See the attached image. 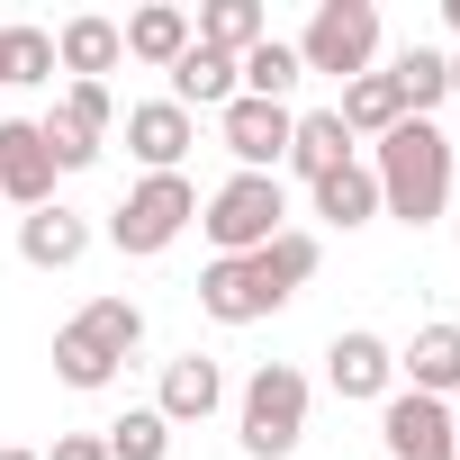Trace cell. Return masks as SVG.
I'll return each instance as SVG.
<instances>
[{
    "label": "cell",
    "instance_id": "cell-1",
    "mask_svg": "<svg viewBox=\"0 0 460 460\" xmlns=\"http://www.w3.org/2000/svg\"><path fill=\"white\" fill-rule=\"evenodd\" d=\"M307 280H316V235L280 226V235H271L262 253L208 262V271H199V307H208L217 325H262V316H271V307H289Z\"/></svg>",
    "mask_w": 460,
    "mask_h": 460
},
{
    "label": "cell",
    "instance_id": "cell-2",
    "mask_svg": "<svg viewBox=\"0 0 460 460\" xmlns=\"http://www.w3.org/2000/svg\"><path fill=\"white\" fill-rule=\"evenodd\" d=\"M370 181H379V208L406 217V226H433L442 199H451V136L433 118H397L370 154Z\"/></svg>",
    "mask_w": 460,
    "mask_h": 460
},
{
    "label": "cell",
    "instance_id": "cell-3",
    "mask_svg": "<svg viewBox=\"0 0 460 460\" xmlns=\"http://www.w3.org/2000/svg\"><path fill=\"white\" fill-rule=\"evenodd\" d=\"M136 343H145V307H136V298H91V307L55 334V379H64V388H109Z\"/></svg>",
    "mask_w": 460,
    "mask_h": 460
},
{
    "label": "cell",
    "instance_id": "cell-4",
    "mask_svg": "<svg viewBox=\"0 0 460 460\" xmlns=\"http://www.w3.org/2000/svg\"><path fill=\"white\" fill-rule=\"evenodd\" d=\"M280 217H289L280 172H235V181H217L199 199V235L217 244V262H235V253H262L280 235Z\"/></svg>",
    "mask_w": 460,
    "mask_h": 460
},
{
    "label": "cell",
    "instance_id": "cell-5",
    "mask_svg": "<svg viewBox=\"0 0 460 460\" xmlns=\"http://www.w3.org/2000/svg\"><path fill=\"white\" fill-rule=\"evenodd\" d=\"M235 433H244L253 460H289L298 433H307V379H298L289 361H262V370L244 379V397H235Z\"/></svg>",
    "mask_w": 460,
    "mask_h": 460
},
{
    "label": "cell",
    "instance_id": "cell-6",
    "mask_svg": "<svg viewBox=\"0 0 460 460\" xmlns=\"http://www.w3.org/2000/svg\"><path fill=\"white\" fill-rule=\"evenodd\" d=\"M181 226H199L190 172H145V181L109 208V244H118V253H163V244H181Z\"/></svg>",
    "mask_w": 460,
    "mask_h": 460
},
{
    "label": "cell",
    "instance_id": "cell-7",
    "mask_svg": "<svg viewBox=\"0 0 460 460\" xmlns=\"http://www.w3.org/2000/svg\"><path fill=\"white\" fill-rule=\"evenodd\" d=\"M370 55H379V10H370V0H316V19L298 37V64L334 73V82H361Z\"/></svg>",
    "mask_w": 460,
    "mask_h": 460
},
{
    "label": "cell",
    "instance_id": "cell-8",
    "mask_svg": "<svg viewBox=\"0 0 460 460\" xmlns=\"http://www.w3.org/2000/svg\"><path fill=\"white\" fill-rule=\"evenodd\" d=\"M379 442L388 460H460V424L442 397H415V388H388L379 397Z\"/></svg>",
    "mask_w": 460,
    "mask_h": 460
},
{
    "label": "cell",
    "instance_id": "cell-9",
    "mask_svg": "<svg viewBox=\"0 0 460 460\" xmlns=\"http://www.w3.org/2000/svg\"><path fill=\"white\" fill-rule=\"evenodd\" d=\"M37 136H46L55 172H91L100 163V136H109V82H73L55 100V118H37Z\"/></svg>",
    "mask_w": 460,
    "mask_h": 460
},
{
    "label": "cell",
    "instance_id": "cell-10",
    "mask_svg": "<svg viewBox=\"0 0 460 460\" xmlns=\"http://www.w3.org/2000/svg\"><path fill=\"white\" fill-rule=\"evenodd\" d=\"M289 127H298V109H271V100H244V91L217 109V145L235 154V172H280Z\"/></svg>",
    "mask_w": 460,
    "mask_h": 460
},
{
    "label": "cell",
    "instance_id": "cell-11",
    "mask_svg": "<svg viewBox=\"0 0 460 460\" xmlns=\"http://www.w3.org/2000/svg\"><path fill=\"white\" fill-rule=\"evenodd\" d=\"M0 199L55 208V154H46L37 118H0Z\"/></svg>",
    "mask_w": 460,
    "mask_h": 460
},
{
    "label": "cell",
    "instance_id": "cell-12",
    "mask_svg": "<svg viewBox=\"0 0 460 460\" xmlns=\"http://www.w3.org/2000/svg\"><path fill=\"white\" fill-rule=\"evenodd\" d=\"M325 379H334V397H388L397 388V352L370 325H352V334L325 343Z\"/></svg>",
    "mask_w": 460,
    "mask_h": 460
},
{
    "label": "cell",
    "instance_id": "cell-13",
    "mask_svg": "<svg viewBox=\"0 0 460 460\" xmlns=\"http://www.w3.org/2000/svg\"><path fill=\"white\" fill-rule=\"evenodd\" d=\"M199 145V118L190 109H172V100H145V109H127V154L145 163V172H181V154Z\"/></svg>",
    "mask_w": 460,
    "mask_h": 460
},
{
    "label": "cell",
    "instance_id": "cell-14",
    "mask_svg": "<svg viewBox=\"0 0 460 460\" xmlns=\"http://www.w3.org/2000/svg\"><path fill=\"white\" fill-rule=\"evenodd\" d=\"M217 406H226V370H217L208 352L163 361V397H154V415H163V424H208Z\"/></svg>",
    "mask_w": 460,
    "mask_h": 460
},
{
    "label": "cell",
    "instance_id": "cell-15",
    "mask_svg": "<svg viewBox=\"0 0 460 460\" xmlns=\"http://www.w3.org/2000/svg\"><path fill=\"white\" fill-rule=\"evenodd\" d=\"M91 253V217H73V208H28L19 217V262L28 271H73Z\"/></svg>",
    "mask_w": 460,
    "mask_h": 460
},
{
    "label": "cell",
    "instance_id": "cell-16",
    "mask_svg": "<svg viewBox=\"0 0 460 460\" xmlns=\"http://www.w3.org/2000/svg\"><path fill=\"white\" fill-rule=\"evenodd\" d=\"M397 370H406V388L415 397H460V325H415V343L397 352Z\"/></svg>",
    "mask_w": 460,
    "mask_h": 460
},
{
    "label": "cell",
    "instance_id": "cell-17",
    "mask_svg": "<svg viewBox=\"0 0 460 460\" xmlns=\"http://www.w3.org/2000/svg\"><path fill=\"white\" fill-rule=\"evenodd\" d=\"M118 55H127V37H118V19H100V10H82V19H64V28H55V64H64L73 82L118 73Z\"/></svg>",
    "mask_w": 460,
    "mask_h": 460
},
{
    "label": "cell",
    "instance_id": "cell-18",
    "mask_svg": "<svg viewBox=\"0 0 460 460\" xmlns=\"http://www.w3.org/2000/svg\"><path fill=\"white\" fill-rule=\"evenodd\" d=\"M235 91H244V82H235V55H217V46H199V37H190V55L172 64V109H190V118H199V109H226Z\"/></svg>",
    "mask_w": 460,
    "mask_h": 460
},
{
    "label": "cell",
    "instance_id": "cell-19",
    "mask_svg": "<svg viewBox=\"0 0 460 460\" xmlns=\"http://www.w3.org/2000/svg\"><path fill=\"white\" fill-rule=\"evenodd\" d=\"M280 163H289L307 190H316L325 172H343V163H352V136H343V118H334V109H307V118L289 127V154H280Z\"/></svg>",
    "mask_w": 460,
    "mask_h": 460
},
{
    "label": "cell",
    "instance_id": "cell-20",
    "mask_svg": "<svg viewBox=\"0 0 460 460\" xmlns=\"http://www.w3.org/2000/svg\"><path fill=\"white\" fill-rule=\"evenodd\" d=\"M190 37H199V46H217V55H235V64H244V55H253V46L271 37V10H262V0H208V10L190 19Z\"/></svg>",
    "mask_w": 460,
    "mask_h": 460
},
{
    "label": "cell",
    "instance_id": "cell-21",
    "mask_svg": "<svg viewBox=\"0 0 460 460\" xmlns=\"http://www.w3.org/2000/svg\"><path fill=\"white\" fill-rule=\"evenodd\" d=\"M118 37H127V55H136V64H163V73H172V64L190 55V10L154 0V10H136V19L118 28Z\"/></svg>",
    "mask_w": 460,
    "mask_h": 460
},
{
    "label": "cell",
    "instance_id": "cell-22",
    "mask_svg": "<svg viewBox=\"0 0 460 460\" xmlns=\"http://www.w3.org/2000/svg\"><path fill=\"white\" fill-rule=\"evenodd\" d=\"M235 82H244V100H271V109H289V91L307 82V64H298V46H289V37H262V46L235 64Z\"/></svg>",
    "mask_w": 460,
    "mask_h": 460
},
{
    "label": "cell",
    "instance_id": "cell-23",
    "mask_svg": "<svg viewBox=\"0 0 460 460\" xmlns=\"http://www.w3.org/2000/svg\"><path fill=\"white\" fill-rule=\"evenodd\" d=\"M388 82H397L406 118H433V109L451 100V55H442V46H406V55L388 64Z\"/></svg>",
    "mask_w": 460,
    "mask_h": 460
},
{
    "label": "cell",
    "instance_id": "cell-24",
    "mask_svg": "<svg viewBox=\"0 0 460 460\" xmlns=\"http://www.w3.org/2000/svg\"><path fill=\"white\" fill-rule=\"evenodd\" d=\"M334 118H343V136H370V145H379V136L406 118V100H397V82H388V73H361V82H343Z\"/></svg>",
    "mask_w": 460,
    "mask_h": 460
},
{
    "label": "cell",
    "instance_id": "cell-25",
    "mask_svg": "<svg viewBox=\"0 0 460 460\" xmlns=\"http://www.w3.org/2000/svg\"><path fill=\"white\" fill-rule=\"evenodd\" d=\"M316 217L343 226V235H352V226H370V217H379V181H370V163L325 172V181H316Z\"/></svg>",
    "mask_w": 460,
    "mask_h": 460
},
{
    "label": "cell",
    "instance_id": "cell-26",
    "mask_svg": "<svg viewBox=\"0 0 460 460\" xmlns=\"http://www.w3.org/2000/svg\"><path fill=\"white\" fill-rule=\"evenodd\" d=\"M100 442H109V460H172V424H163L154 406H127Z\"/></svg>",
    "mask_w": 460,
    "mask_h": 460
},
{
    "label": "cell",
    "instance_id": "cell-27",
    "mask_svg": "<svg viewBox=\"0 0 460 460\" xmlns=\"http://www.w3.org/2000/svg\"><path fill=\"white\" fill-rule=\"evenodd\" d=\"M0 82H55V37L46 28H0Z\"/></svg>",
    "mask_w": 460,
    "mask_h": 460
},
{
    "label": "cell",
    "instance_id": "cell-28",
    "mask_svg": "<svg viewBox=\"0 0 460 460\" xmlns=\"http://www.w3.org/2000/svg\"><path fill=\"white\" fill-rule=\"evenodd\" d=\"M46 460H109V442H100V433H55Z\"/></svg>",
    "mask_w": 460,
    "mask_h": 460
},
{
    "label": "cell",
    "instance_id": "cell-29",
    "mask_svg": "<svg viewBox=\"0 0 460 460\" xmlns=\"http://www.w3.org/2000/svg\"><path fill=\"white\" fill-rule=\"evenodd\" d=\"M0 460H46V451H19V442H10V451H0Z\"/></svg>",
    "mask_w": 460,
    "mask_h": 460
},
{
    "label": "cell",
    "instance_id": "cell-30",
    "mask_svg": "<svg viewBox=\"0 0 460 460\" xmlns=\"http://www.w3.org/2000/svg\"><path fill=\"white\" fill-rule=\"evenodd\" d=\"M442 19H451V28H460V0H442Z\"/></svg>",
    "mask_w": 460,
    "mask_h": 460
},
{
    "label": "cell",
    "instance_id": "cell-31",
    "mask_svg": "<svg viewBox=\"0 0 460 460\" xmlns=\"http://www.w3.org/2000/svg\"><path fill=\"white\" fill-rule=\"evenodd\" d=\"M451 100H460V55H451Z\"/></svg>",
    "mask_w": 460,
    "mask_h": 460
},
{
    "label": "cell",
    "instance_id": "cell-32",
    "mask_svg": "<svg viewBox=\"0 0 460 460\" xmlns=\"http://www.w3.org/2000/svg\"><path fill=\"white\" fill-rule=\"evenodd\" d=\"M451 424H460V415H451Z\"/></svg>",
    "mask_w": 460,
    "mask_h": 460
}]
</instances>
